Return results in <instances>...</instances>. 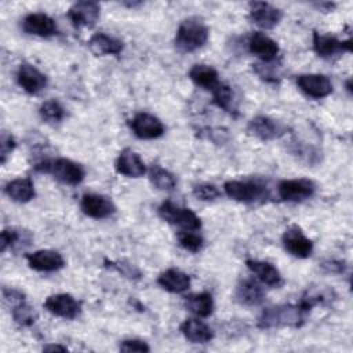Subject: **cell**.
Listing matches in <instances>:
<instances>
[{"label":"cell","mask_w":353,"mask_h":353,"mask_svg":"<svg viewBox=\"0 0 353 353\" xmlns=\"http://www.w3.org/2000/svg\"><path fill=\"white\" fill-rule=\"evenodd\" d=\"M234 296L244 306H258L265 301V292L254 279L241 280L236 287Z\"/></svg>","instance_id":"obj_22"},{"label":"cell","mask_w":353,"mask_h":353,"mask_svg":"<svg viewBox=\"0 0 353 353\" xmlns=\"http://www.w3.org/2000/svg\"><path fill=\"white\" fill-rule=\"evenodd\" d=\"M277 192L280 199L284 201H303L314 194L316 185L313 181L306 178L284 179L279 183Z\"/></svg>","instance_id":"obj_6"},{"label":"cell","mask_w":353,"mask_h":353,"mask_svg":"<svg viewBox=\"0 0 353 353\" xmlns=\"http://www.w3.org/2000/svg\"><path fill=\"white\" fill-rule=\"evenodd\" d=\"M80 208L87 216L94 219H103L116 212V205L109 197L95 193L84 194L80 201Z\"/></svg>","instance_id":"obj_12"},{"label":"cell","mask_w":353,"mask_h":353,"mask_svg":"<svg viewBox=\"0 0 353 353\" xmlns=\"http://www.w3.org/2000/svg\"><path fill=\"white\" fill-rule=\"evenodd\" d=\"M21 236L19 232L14 228H6L1 230L0 234V251L6 252L8 248L14 247L19 241Z\"/></svg>","instance_id":"obj_36"},{"label":"cell","mask_w":353,"mask_h":353,"mask_svg":"<svg viewBox=\"0 0 353 353\" xmlns=\"http://www.w3.org/2000/svg\"><path fill=\"white\" fill-rule=\"evenodd\" d=\"M181 332L192 343H207L214 338L212 330L199 319H186L181 324Z\"/></svg>","instance_id":"obj_24"},{"label":"cell","mask_w":353,"mask_h":353,"mask_svg":"<svg viewBox=\"0 0 353 353\" xmlns=\"http://www.w3.org/2000/svg\"><path fill=\"white\" fill-rule=\"evenodd\" d=\"M114 167L119 174L128 178H139L148 171L146 164L143 163L141 156L128 148L120 152Z\"/></svg>","instance_id":"obj_18"},{"label":"cell","mask_w":353,"mask_h":353,"mask_svg":"<svg viewBox=\"0 0 353 353\" xmlns=\"http://www.w3.org/2000/svg\"><path fill=\"white\" fill-rule=\"evenodd\" d=\"M320 268L327 272V273H332V274H336V273H343L345 270V262L342 261H336V259H325L320 263Z\"/></svg>","instance_id":"obj_39"},{"label":"cell","mask_w":353,"mask_h":353,"mask_svg":"<svg viewBox=\"0 0 353 353\" xmlns=\"http://www.w3.org/2000/svg\"><path fill=\"white\" fill-rule=\"evenodd\" d=\"M305 313L298 303L296 305H277L263 309L259 320V328L274 327H301L305 321Z\"/></svg>","instance_id":"obj_2"},{"label":"cell","mask_w":353,"mask_h":353,"mask_svg":"<svg viewBox=\"0 0 353 353\" xmlns=\"http://www.w3.org/2000/svg\"><path fill=\"white\" fill-rule=\"evenodd\" d=\"M185 306L197 317H208L214 310V301L210 292L192 294L185 298Z\"/></svg>","instance_id":"obj_28"},{"label":"cell","mask_w":353,"mask_h":353,"mask_svg":"<svg viewBox=\"0 0 353 353\" xmlns=\"http://www.w3.org/2000/svg\"><path fill=\"white\" fill-rule=\"evenodd\" d=\"M284 248L295 258H307L313 252V241L298 226H290L283 234Z\"/></svg>","instance_id":"obj_11"},{"label":"cell","mask_w":353,"mask_h":353,"mask_svg":"<svg viewBox=\"0 0 353 353\" xmlns=\"http://www.w3.org/2000/svg\"><path fill=\"white\" fill-rule=\"evenodd\" d=\"M43 306L51 314L66 319V320H72V319L77 317L81 312V303L70 294L50 295L44 301Z\"/></svg>","instance_id":"obj_7"},{"label":"cell","mask_w":353,"mask_h":353,"mask_svg":"<svg viewBox=\"0 0 353 353\" xmlns=\"http://www.w3.org/2000/svg\"><path fill=\"white\" fill-rule=\"evenodd\" d=\"M130 127L134 132L135 137L141 139H154L159 138L164 134L165 127L160 119L156 116L141 112L137 113L131 120H130Z\"/></svg>","instance_id":"obj_8"},{"label":"cell","mask_w":353,"mask_h":353,"mask_svg":"<svg viewBox=\"0 0 353 353\" xmlns=\"http://www.w3.org/2000/svg\"><path fill=\"white\" fill-rule=\"evenodd\" d=\"M88 48L95 55H117L123 51V41L105 33H95L88 40Z\"/></svg>","instance_id":"obj_25"},{"label":"cell","mask_w":353,"mask_h":353,"mask_svg":"<svg viewBox=\"0 0 353 353\" xmlns=\"http://www.w3.org/2000/svg\"><path fill=\"white\" fill-rule=\"evenodd\" d=\"M4 192L12 201L17 203H28L36 194L34 183L30 178H17L10 181L4 186Z\"/></svg>","instance_id":"obj_26"},{"label":"cell","mask_w":353,"mask_h":353,"mask_svg":"<svg viewBox=\"0 0 353 353\" xmlns=\"http://www.w3.org/2000/svg\"><path fill=\"white\" fill-rule=\"evenodd\" d=\"M176 240L182 248H185L186 251H190V252H199L204 245L203 237L192 230L179 232L176 234Z\"/></svg>","instance_id":"obj_33"},{"label":"cell","mask_w":353,"mask_h":353,"mask_svg":"<svg viewBox=\"0 0 353 353\" xmlns=\"http://www.w3.org/2000/svg\"><path fill=\"white\" fill-rule=\"evenodd\" d=\"M157 283L161 288H164L168 292L181 294L190 287V277L185 272L171 268L157 277Z\"/></svg>","instance_id":"obj_23"},{"label":"cell","mask_w":353,"mask_h":353,"mask_svg":"<svg viewBox=\"0 0 353 353\" xmlns=\"http://www.w3.org/2000/svg\"><path fill=\"white\" fill-rule=\"evenodd\" d=\"M193 194L203 201H212L221 196V192L212 183H200L193 188Z\"/></svg>","instance_id":"obj_34"},{"label":"cell","mask_w":353,"mask_h":353,"mask_svg":"<svg viewBox=\"0 0 353 353\" xmlns=\"http://www.w3.org/2000/svg\"><path fill=\"white\" fill-rule=\"evenodd\" d=\"M3 298H4L6 302H8V303H11L14 306V305L25 301V294L21 292L19 290L4 287L3 288Z\"/></svg>","instance_id":"obj_40"},{"label":"cell","mask_w":353,"mask_h":353,"mask_svg":"<svg viewBox=\"0 0 353 353\" xmlns=\"http://www.w3.org/2000/svg\"><path fill=\"white\" fill-rule=\"evenodd\" d=\"M211 92H212L214 102L218 108H221L222 110H225L226 113H229L233 117L239 116L237 102L234 99V94H233L230 85H228L225 83H219V85L215 90H212Z\"/></svg>","instance_id":"obj_29"},{"label":"cell","mask_w":353,"mask_h":353,"mask_svg":"<svg viewBox=\"0 0 353 353\" xmlns=\"http://www.w3.org/2000/svg\"><path fill=\"white\" fill-rule=\"evenodd\" d=\"M248 50L251 54L258 57L262 62H273L279 52V44L269 36L261 32H254L248 39Z\"/></svg>","instance_id":"obj_17"},{"label":"cell","mask_w":353,"mask_h":353,"mask_svg":"<svg viewBox=\"0 0 353 353\" xmlns=\"http://www.w3.org/2000/svg\"><path fill=\"white\" fill-rule=\"evenodd\" d=\"M112 263V266L114 268V269H117L120 273H123L124 276H127V277H131V279H138L139 277V270L138 269H135L132 265H127V263H124V262H110Z\"/></svg>","instance_id":"obj_41"},{"label":"cell","mask_w":353,"mask_h":353,"mask_svg":"<svg viewBox=\"0 0 353 353\" xmlns=\"http://www.w3.org/2000/svg\"><path fill=\"white\" fill-rule=\"evenodd\" d=\"M350 83H352V80H347V83H346V88H347L349 92H352V85H350Z\"/></svg>","instance_id":"obj_44"},{"label":"cell","mask_w":353,"mask_h":353,"mask_svg":"<svg viewBox=\"0 0 353 353\" xmlns=\"http://www.w3.org/2000/svg\"><path fill=\"white\" fill-rule=\"evenodd\" d=\"M101 6L95 1H77L68 10V18L76 28H91L99 18Z\"/></svg>","instance_id":"obj_14"},{"label":"cell","mask_w":353,"mask_h":353,"mask_svg":"<svg viewBox=\"0 0 353 353\" xmlns=\"http://www.w3.org/2000/svg\"><path fill=\"white\" fill-rule=\"evenodd\" d=\"M208 40L207 25L196 18H188L181 22L175 34V47L182 52H193L203 47Z\"/></svg>","instance_id":"obj_3"},{"label":"cell","mask_w":353,"mask_h":353,"mask_svg":"<svg viewBox=\"0 0 353 353\" xmlns=\"http://www.w3.org/2000/svg\"><path fill=\"white\" fill-rule=\"evenodd\" d=\"M247 130L261 141H272L284 134V127L268 116H256L250 120Z\"/></svg>","instance_id":"obj_20"},{"label":"cell","mask_w":353,"mask_h":353,"mask_svg":"<svg viewBox=\"0 0 353 353\" xmlns=\"http://www.w3.org/2000/svg\"><path fill=\"white\" fill-rule=\"evenodd\" d=\"M313 6H314V7H317L319 10L324 11V12L332 11V8H335V3H314Z\"/></svg>","instance_id":"obj_42"},{"label":"cell","mask_w":353,"mask_h":353,"mask_svg":"<svg viewBox=\"0 0 353 353\" xmlns=\"http://www.w3.org/2000/svg\"><path fill=\"white\" fill-rule=\"evenodd\" d=\"M313 50L319 57L331 59L343 52H349L352 50V40H338L334 36L313 32Z\"/></svg>","instance_id":"obj_9"},{"label":"cell","mask_w":353,"mask_h":353,"mask_svg":"<svg viewBox=\"0 0 353 353\" xmlns=\"http://www.w3.org/2000/svg\"><path fill=\"white\" fill-rule=\"evenodd\" d=\"M19 87L28 94H37L47 85V77L39 69L29 63H22L17 72Z\"/></svg>","instance_id":"obj_19"},{"label":"cell","mask_w":353,"mask_h":353,"mask_svg":"<svg viewBox=\"0 0 353 353\" xmlns=\"http://www.w3.org/2000/svg\"><path fill=\"white\" fill-rule=\"evenodd\" d=\"M44 352H66L68 347L66 346H61V345H47L43 347Z\"/></svg>","instance_id":"obj_43"},{"label":"cell","mask_w":353,"mask_h":353,"mask_svg":"<svg viewBox=\"0 0 353 353\" xmlns=\"http://www.w3.org/2000/svg\"><path fill=\"white\" fill-rule=\"evenodd\" d=\"M17 143L15 139L11 134H8L7 131H3L1 138H0V163L4 164L7 161V159L11 156L12 150L15 149Z\"/></svg>","instance_id":"obj_37"},{"label":"cell","mask_w":353,"mask_h":353,"mask_svg":"<svg viewBox=\"0 0 353 353\" xmlns=\"http://www.w3.org/2000/svg\"><path fill=\"white\" fill-rule=\"evenodd\" d=\"M157 212L161 219L181 228L182 230L196 232L201 228L200 218L190 208L179 207L170 200L163 201L157 208Z\"/></svg>","instance_id":"obj_4"},{"label":"cell","mask_w":353,"mask_h":353,"mask_svg":"<svg viewBox=\"0 0 353 353\" xmlns=\"http://www.w3.org/2000/svg\"><path fill=\"white\" fill-rule=\"evenodd\" d=\"M30 269L37 272H57L65 266L63 256L54 250H39L26 255Z\"/></svg>","instance_id":"obj_15"},{"label":"cell","mask_w":353,"mask_h":353,"mask_svg":"<svg viewBox=\"0 0 353 353\" xmlns=\"http://www.w3.org/2000/svg\"><path fill=\"white\" fill-rule=\"evenodd\" d=\"M283 18V11L270 3L252 1L250 3V19L262 29L274 28Z\"/></svg>","instance_id":"obj_13"},{"label":"cell","mask_w":353,"mask_h":353,"mask_svg":"<svg viewBox=\"0 0 353 353\" xmlns=\"http://www.w3.org/2000/svg\"><path fill=\"white\" fill-rule=\"evenodd\" d=\"M189 77L196 85L208 91L215 90L221 83L218 72L208 65H194L189 70Z\"/></svg>","instance_id":"obj_27"},{"label":"cell","mask_w":353,"mask_h":353,"mask_svg":"<svg viewBox=\"0 0 353 353\" xmlns=\"http://www.w3.org/2000/svg\"><path fill=\"white\" fill-rule=\"evenodd\" d=\"M273 62H262V63H255L252 66H254V70L256 72V74L261 76V79H263L266 81L276 83L279 79V73H277V69L273 65Z\"/></svg>","instance_id":"obj_35"},{"label":"cell","mask_w":353,"mask_h":353,"mask_svg":"<svg viewBox=\"0 0 353 353\" xmlns=\"http://www.w3.org/2000/svg\"><path fill=\"white\" fill-rule=\"evenodd\" d=\"M247 268L250 272L256 276L259 281L269 287H279L283 284V277L279 272V269L266 261H258V259H247L245 261Z\"/></svg>","instance_id":"obj_21"},{"label":"cell","mask_w":353,"mask_h":353,"mask_svg":"<svg viewBox=\"0 0 353 353\" xmlns=\"http://www.w3.org/2000/svg\"><path fill=\"white\" fill-rule=\"evenodd\" d=\"M39 113L46 123H51V124L59 123L65 117L63 106L55 99H48L43 102L39 109Z\"/></svg>","instance_id":"obj_32"},{"label":"cell","mask_w":353,"mask_h":353,"mask_svg":"<svg viewBox=\"0 0 353 353\" xmlns=\"http://www.w3.org/2000/svg\"><path fill=\"white\" fill-rule=\"evenodd\" d=\"M148 174L152 185L160 190L170 192V190H174L176 186L175 175L159 164H152L149 167Z\"/></svg>","instance_id":"obj_30"},{"label":"cell","mask_w":353,"mask_h":353,"mask_svg":"<svg viewBox=\"0 0 353 353\" xmlns=\"http://www.w3.org/2000/svg\"><path fill=\"white\" fill-rule=\"evenodd\" d=\"M22 29L28 34L40 36V37H50L58 33V28L55 21L43 12L29 14L22 19Z\"/></svg>","instance_id":"obj_16"},{"label":"cell","mask_w":353,"mask_h":353,"mask_svg":"<svg viewBox=\"0 0 353 353\" xmlns=\"http://www.w3.org/2000/svg\"><path fill=\"white\" fill-rule=\"evenodd\" d=\"M11 314H12L14 321L22 327H30L37 320L36 310L25 301L14 305Z\"/></svg>","instance_id":"obj_31"},{"label":"cell","mask_w":353,"mask_h":353,"mask_svg":"<svg viewBox=\"0 0 353 353\" xmlns=\"http://www.w3.org/2000/svg\"><path fill=\"white\" fill-rule=\"evenodd\" d=\"M226 196L240 203H258L268 197V189L258 181H228L223 185Z\"/></svg>","instance_id":"obj_5"},{"label":"cell","mask_w":353,"mask_h":353,"mask_svg":"<svg viewBox=\"0 0 353 353\" xmlns=\"http://www.w3.org/2000/svg\"><path fill=\"white\" fill-rule=\"evenodd\" d=\"M296 85L307 97L320 99L328 97L332 92V83L325 74L306 73L296 76Z\"/></svg>","instance_id":"obj_10"},{"label":"cell","mask_w":353,"mask_h":353,"mask_svg":"<svg viewBox=\"0 0 353 353\" xmlns=\"http://www.w3.org/2000/svg\"><path fill=\"white\" fill-rule=\"evenodd\" d=\"M121 352H149L150 347L145 341L141 339H124L120 343Z\"/></svg>","instance_id":"obj_38"},{"label":"cell","mask_w":353,"mask_h":353,"mask_svg":"<svg viewBox=\"0 0 353 353\" xmlns=\"http://www.w3.org/2000/svg\"><path fill=\"white\" fill-rule=\"evenodd\" d=\"M33 170L37 172L51 174L57 181L70 186L81 183L85 176L84 168L79 163L66 157H58L55 160L41 159L33 164Z\"/></svg>","instance_id":"obj_1"}]
</instances>
